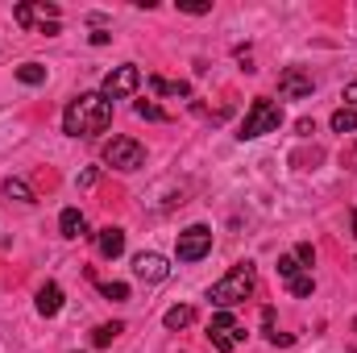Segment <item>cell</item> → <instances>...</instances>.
Listing matches in <instances>:
<instances>
[{
    "label": "cell",
    "mask_w": 357,
    "mask_h": 353,
    "mask_svg": "<svg viewBox=\"0 0 357 353\" xmlns=\"http://www.w3.org/2000/svg\"><path fill=\"white\" fill-rule=\"evenodd\" d=\"M112 125V100H104L100 91H84L63 108V133L67 137H96Z\"/></svg>",
    "instance_id": "6da1fadb"
},
{
    "label": "cell",
    "mask_w": 357,
    "mask_h": 353,
    "mask_svg": "<svg viewBox=\"0 0 357 353\" xmlns=\"http://www.w3.org/2000/svg\"><path fill=\"white\" fill-rule=\"evenodd\" d=\"M254 287H258V270L250 262H237L225 278H216L212 283V291H208V299L220 308V312H229V308H237V303H245L250 295H254Z\"/></svg>",
    "instance_id": "7a4b0ae2"
},
{
    "label": "cell",
    "mask_w": 357,
    "mask_h": 353,
    "mask_svg": "<svg viewBox=\"0 0 357 353\" xmlns=\"http://www.w3.org/2000/svg\"><path fill=\"white\" fill-rule=\"evenodd\" d=\"M278 125H282V104H274L266 96H258L250 108H245V121H241V142H258V137H266V133H278Z\"/></svg>",
    "instance_id": "3957f363"
},
{
    "label": "cell",
    "mask_w": 357,
    "mask_h": 353,
    "mask_svg": "<svg viewBox=\"0 0 357 353\" xmlns=\"http://www.w3.org/2000/svg\"><path fill=\"white\" fill-rule=\"evenodd\" d=\"M13 21L50 38V33H59V25H63V8H59V4H50V0H25V4H17V8H13Z\"/></svg>",
    "instance_id": "277c9868"
},
{
    "label": "cell",
    "mask_w": 357,
    "mask_h": 353,
    "mask_svg": "<svg viewBox=\"0 0 357 353\" xmlns=\"http://www.w3.org/2000/svg\"><path fill=\"white\" fill-rule=\"evenodd\" d=\"M104 163L112 167V171H142L146 167V146L142 142H133V137H112L108 146H104Z\"/></svg>",
    "instance_id": "5b68a950"
},
{
    "label": "cell",
    "mask_w": 357,
    "mask_h": 353,
    "mask_svg": "<svg viewBox=\"0 0 357 353\" xmlns=\"http://www.w3.org/2000/svg\"><path fill=\"white\" fill-rule=\"evenodd\" d=\"M212 254V229L208 225H191L178 233V262H199Z\"/></svg>",
    "instance_id": "8992f818"
},
{
    "label": "cell",
    "mask_w": 357,
    "mask_h": 353,
    "mask_svg": "<svg viewBox=\"0 0 357 353\" xmlns=\"http://www.w3.org/2000/svg\"><path fill=\"white\" fill-rule=\"evenodd\" d=\"M137 88H142V71H137L133 63H125V67H116V71L104 75L100 96H104V100H121V96H133Z\"/></svg>",
    "instance_id": "52a82bcc"
},
{
    "label": "cell",
    "mask_w": 357,
    "mask_h": 353,
    "mask_svg": "<svg viewBox=\"0 0 357 353\" xmlns=\"http://www.w3.org/2000/svg\"><path fill=\"white\" fill-rule=\"evenodd\" d=\"M316 91V80H312V71H303V67H287L282 75H278V96L282 100H307Z\"/></svg>",
    "instance_id": "ba28073f"
},
{
    "label": "cell",
    "mask_w": 357,
    "mask_h": 353,
    "mask_svg": "<svg viewBox=\"0 0 357 353\" xmlns=\"http://www.w3.org/2000/svg\"><path fill=\"white\" fill-rule=\"evenodd\" d=\"M133 274H137L142 283H167V278H171V262H167L162 254H137V258H133Z\"/></svg>",
    "instance_id": "9c48e42d"
},
{
    "label": "cell",
    "mask_w": 357,
    "mask_h": 353,
    "mask_svg": "<svg viewBox=\"0 0 357 353\" xmlns=\"http://www.w3.org/2000/svg\"><path fill=\"white\" fill-rule=\"evenodd\" d=\"M96 250H100V258H121L125 254V229H116V225H108V229H100L96 233Z\"/></svg>",
    "instance_id": "30bf717a"
},
{
    "label": "cell",
    "mask_w": 357,
    "mask_h": 353,
    "mask_svg": "<svg viewBox=\"0 0 357 353\" xmlns=\"http://www.w3.org/2000/svg\"><path fill=\"white\" fill-rule=\"evenodd\" d=\"M38 312L42 316H59L63 312V287L59 283H42L38 287Z\"/></svg>",
    "instance_id": "8fae6325"
},
{
    "label": "cell",
    "mask_w": 357,
    "mask_h": 353,
    "mask_svg": "<svg viewBox=\"0 0 357 353\" xmlns=\"http://www.w3.org/2000/svg\"><path fill=\"white\" fill-rule=\"evenodd\" d=\"M59 233H63V237H71V241H75V237H84V233H88L84 212H79V208H63V216H59Z\"/></svg>",
    "instance_id": "7c38bea8"
},
{
    "label": "cell",
    "mask_w": 357,
    "mask_h": 353,
    "mask_svg": "<svg viewBox=\"0 0 357 353\" xmlns=\"http://www.w3.org/2000/svg\"><path fill=\"white\" fill-rule=\"evenodd\" d=\"M191 320H195V308H191V303H175V308H167V316H162V324H167L171 333L187 329Z\"/></svg>",
    "instance_id": "4fadbf2b"
},
{
    "label": "cell",
    "mask_w": 357,
    "mask_h": 353,
    "mask_svg": "<svg viewBox=\"0 0 357 353\" xmlns=\"http://www.w3.org/2000/svg\"><path fill=\"white\" fill-rule=\"evenodd\" d=\"M8 200H17V204H38V195H33V187L25 183V179H4V187H0Z\"/></svg>",
    "instance_id": "5bb4252c"
},
{
    "label": "cell",
    "mask_w": 357,
    "mask_h": 353,
    "mask_svg": "<svg viewBox=\"0 0 357 353\" xmlns=\"http://www.w3.org/2000/svg\"><path fill=\"white\" fill-rule=\"evenodd\" d=\"M17 80H21L25 88H38V84H46V67H42V63H21V67H17Z\"/></svg>",
    "instance_id": "9a60e30c"
},
{
    "label": "cell",
    "mask_w": 357,
    "mask_h": 353,
    "mask_svg": "<svg viewBox=\"0 0 357 353\" xmlns=\"http://www.w3.org/2000/svg\"><path fill=\"white\" fill-rule=\"evenodd\" d=\"M121 333H125V324H121V320H112V324H100V329L91 333V345H96V350H104V345H112Z\"/></svg>",
    "instance_id": "2e32d148"
},
{
    "label": "cell",
    "mask_w": 357,
    "mask_h": 353,
    "mask_svg": "<svg viewBox=\"0 0 357 353\" xmlns=\"http://www.w3.org/2000/svg\"><path fill=\"white\" fill-rule=\"evenodd\" d=\"M333 129H337V133H357V108H349V104L337 108V112H333Z\"/></svg>",
    "instance_id": "e0dca14e"
},
{
    "label": "cell",
    "mask_w": 357,
    "mask_h": 353,
    "mask_svg": "<svg viewBox=\"0 0 357 353\" xmlns=\"http://www.w3.org/2000/svg\"><path fill=\"white\" fill-rule=\"evenodd\" d=\"M133 112H137L142 121H171V112H167V108H158L154 100H137V104H133Z\"/></svg>",
    "instance_id": "ac0fdd59"
},
{
    "label": "cell",
    "mask_w": 357,
    "mask_h": 353,
    "mask_svg": "<svg viewBox=\"0 0 357 353\" xmlns=\"http://www.w3.org/2000/svg\"><path fill=\"white\" fill-rule=\"evenodd\" d=\"M287 291H291V295H295V299H307V295H312V291H316V278H312V274H307V270H303V274H295V278H291V283H287Z\"/></svg>",
    "instance_id": "d6986e66"
},
{
    "label": "cell",
    "mask_w": 357,
    "mask_h": 353,
    "mask_svg": "<svg viewBox=\"0 0 357 353\" xmlns=\"http://www.w3.org/2000/svg\"><path fill=\"white\" fill-rule=\"evenodd\" d=\"M295 274H303V266L295 262V254H282V258H278V278H282V283H291Z\"/></svg>",
    "instance_id": "ffe728a7"
},
{
    "label": "cell",
    "mask_w": 357,
    "mask_h": 353,
    "mask_svg": "<svg viewBox=\"0 0 357 353\" xmlns=\"http://www.w3.org/2000/svg\"><path fill=\"white\" fill-rule=\"evenodd\" d=\"M208 337H212L216 353H233V350H237V341H233V329H229V333H216V329H208Z\"/></svg>",
    "instance_id": "44dd1931"
},
{
    "label": "cell",
    "mask_w": 357,
    "mask_h": 353,
    "mask_svg": "<svg viewBox=\"0 0 357 353\" xmlns=\"http://www.w3.org/2000/svg\"><path fill=\"white\" fill-rule=\"evenodd\" d=\"M178 13H191V17H204V13H212V0H178Z\"/></svg>",
    "instance_id": "7402d4cb"
},
{
    "label": "cell",
    "mask_w": 357,
    "mask_h": 353,
    "mask_svg": "<svg viewBox=\"0 0 357 353\" xmlns=\"http://www.w3.org/2000/svg\"><path fill=\"white\" fill-rule=\"evenodd\" d=\"M104 299H129V283H100Z\"/></svg>",
    "instance_id": "603a6c76"
},
{
    "label": "cell",
    "mask_w": 357,
    "mask_h": 353,
    "mask_svg": "<svg viewBox=\"0 0 357 353\" xmlns=\"http://www.w3.org/2000/svg\"><path fill=\"white\" fill-rule=\"evenodd\" d=\"M295 262L312 270V262H316V250H312V241H299V246H295Z\"/></svg>",
    "instance_id": "cb8c5ba5"
},
{
    "label": "cell",
    "mask_w": 357,
    "mask_h": 353,
    "mask_svg": "<svg viewBox=\"0 0 357 353\" xmlns=\"http://www.w3.org/2000/svg\"><path fill=\"white\" fill-rule=\"evenodd\" d=\"M208 329H216V333H229V329H237V320H233V312H216Z\"/></svg>",
    "instance_id": "d4e9b609"
},
{
    "label": "cell",
    "mask_w": 357,
    "mask_h": 353,
    "mask_svg": "<svg viewBox=\"0 0 357 353\" xmlns=\"http://www.w3.org/2000/svg\"><path fill=\"white\" fill-rule=\"evenodd\" d=\"M150 88L158 91V96H171V88H175V84H167V80H158V75H150Z\"/></svg>",
    "instance_id": "484cf974"
},
{
    "label": "cell",
    "mask_w": 357,
    "mask_h": 353,
    "mask_svg": "<svg viewBox=\"0 0 357 353\" xmlns=\"http://www.w3.org/2000/svg\"><path fill=\"white\" fill-rule=\"evenodd\" d=\"M266 341L270 345H291L295 337H291V333H266Z\"/></svg>",
    "instance_id": "4316f807"
},
{
    "label": "cell",
    "mask_w": 357,
    "mask_h": 353,
    "mask_svg": "<svg viewBox=\"0 0 357 353\" xmlns=\"http://www.w3.org/2000/svg\"><path fill=\"white\" fill-rule=\"evenodd\" d=\"M295 129H299V137H312V133H316V121H307V117H303Z\"/></svg>",
    "instance_id": "83f0119b"
},
{
    "label": "cell",
    "mask_w": 357,
    "mask_h": 353,
    "mask_svg": "<svg viewBox=\"0 0 357 353\" xmlns=\"http://www.w3.org/2000/svg\"><path fill=\"white\" fill-rule=\"evenodd\" d=\"M341 100H345L349 108H357V84H349V88H345V96H341Z\"/></svg>",
    "instance_id": "f1b7e54d"
},
{
    "label": "cell",
    "mask_w": 357,
    "mask_h": 353,
    "mask_svg": "<svg viewBox=\"0 0 357 353\" xmlns=\"http://www.w3.org/2000/svg\"><path fill=\"white\" fill-rule=\"evenodd\" d=\"M108 38H112V33H108V29H96V33H91V46H104V42H108Z\"/></svg>",
    "instance_id": "f546056e"
},
{
    "label": "cell",
    "mask_w": 357,
    "mask_h": 353,
    "mask_svg": "<svg viewBox=\"0 0 357 353\" xmlns=\"http://www.w3.org/2000/svg\"><path fill=\"white\" fill-rule=\"evenodd\" d=\"M91 183H96V167H91V171H84V175H79V187H91Z\"/></svg>",
    "instance_id": "4dcf8cb0"
},
{
    "label": "cell",
    "mask_w": 357,
    "mask_h": 353,
    "mask_svg": "<svg viewBox=\"0 0 357 353\" xmlns=\"http://www.w3.org/2000/svg\"><path fill=\"white\" fill-rule=\"evenodd\" d=\"M349 225H354V241H357V212H354V216H349Z\"/></svg>",
    "instance_id": "1f68e13d"
},
{
    "label": "cell",
    "mask_w": 357,
    "mask_h": 353,
    "mask_svg": "<svg viewBox=\"0 0 357 353\" xmlns=\"http://www.w3.org/2000/svg\"><path fill=\"white\" fill-rule=\"evenodd\" d=\"M354 329H357V320H354Z\"/></svg>",
    "instance_id": "d6a6232c"
}]
</instances>
